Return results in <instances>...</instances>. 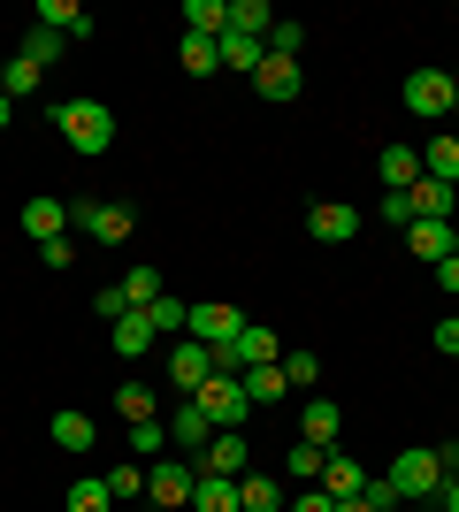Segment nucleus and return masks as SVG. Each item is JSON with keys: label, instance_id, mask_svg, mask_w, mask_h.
<instances>
[{"label": "nucleus", "instance_id": "nucleus-51", "mask_svg": "<svg viewBox=\"0 0 459 512\" xmlns=\"http://www.w3.org/2000/svg\"><path fill=\"white\" fill-rule=\"evenodd\" d=\"M452 253H459V222H452Z\"/></svg>", "mask_w": 459, "mask_h": 512}, {"label": "nucleus", "instance_id": "nucleus-49", "mask_svg": "<svg viewBox=\"0 0 459 512\" xmlns=\"http://www.w3.org/2000/svg\"><path fill=\"white\" fill-rule=\"evenodd\" d=\"M337 512H375V505H368V497H345V505H337Z\"/></svg>", "mask_w": 459, "mask_h": 512}, {"label": "nucleus", "instance_id": "nucleus-3", "mask_svg": "<svg viewBox=\"0 0 459 512\" xmlns=\"http://www.w3.org/2000/svg\"><path fill=\"white\" fill-rule=\"evenodd\" d=\"M69 222H77L92 245H123V237L138 230V214H131V207H115V199H77V207H69Z\"/></svg>", "mask_w": 459, "mask_h": 512}, {"label": "nucleus", "instance_id": "nucleus-20", "mask_svg": "<svg viewBox=\"0 0 459 512\" xmlns=\"http://www.w3.org/2000/svg\"><path fill=\"white\" fill-rule=\"evenodd\" d=\"M62 222H69L62 199H31V207H23V237H39V245H54V237H62Z\"/></svg>", "mask_w": 459, "mask_h": 512}, {"label": "nucleus", "instance_id": "nucleus-34", "mask_svg": "<svg viewBox=\"0 0 459 512\" xmlns=\"http://www.w3.org/2000/svg\"><path fill=\"white\" fill-rule=\"evenodd\" d=\"M16 54H23V62H39V69H46V62H54V54H62V31H46V23H31Z\"/></svg>", "mask_w": 459, "mask_h": 512}, {"label": "nucleus", "instance_id": "nucleus-5", "mask_svg": "<svg viewBox=\"0 0 459 512\" xmlns=\"http://www.w3.org/2000/svg\"><path fill=\"white\" fill-rule=\"evenodd\" d=\"M184 337H192V344H207V352H230V344L245 337V314H238V306H215V299H207V306H192Z\"/></svg>", "mask_w": 459, "mask_h": 512}, {"label": "nucleus", "instance_id": "nucleus-23", "mask_svg": "<svg viewBox=\"0 0 459 512\" xmlns=\"http://www.w3.org/2000/svg\"><path fill=\"white\" fill-rule=\"evenodd\" d=\"M238 383H245V398H253V406H276V398H291V383H284V360H276V367H245Z\"/></svg>", "mask_w": 459, "mask_h": 512}, {"label": "nucleus", "instance_id": "nucleus-16", "mask_svg": "<svg viewBox=\"0 0 459 512\" xmlns=\"http://www.w3.org/2000/svg\"><path fill=\"white\" fill-rule=\"evenodd\" d=\"M207 436H215V421L184 398V406H169V444H184V451H207Z\"/></svg>", "mask_w": 459, "mask_h": 512}, {"label": "nucleus", "instance_id": "nucleus-24", "mask_svg": "<svg viewBox=\"0 0 459 512\" xmlns=\"http://www.w3.org/2000/svg\"><path fill=\"white\" fill-rule=\"evenodd\" d=\"M39 23H46V31H62V39H85V31H92V16L77 8V0H39Z\"/></svg>", "mask_w": 459, "mask_h": 512}, {"label": "nucleus", "instance_id": "nucleus-30", "mask_svg": "<svg viewBox=\"0 0 459 512\" xmlns=\"http://www.w3.org/2000/svg\"><path fill=\"white\" fill-rule=\"evenodd\" d=\"M62 505H69V512H108L115 497H108V482H100V474H85V482H69Z\"/></svg>", "mask_w": 459, "mask_h": 512}, {"label": "nucleus", "instance_id": "nucleus-43", "mask_svg": "<svg viewBox=\"0 0 459 512\" xmlns=\"http://www.w3.org/2000/svg\"><path fill=\"white\" fill-rule=\"evenodd\" d=\"M383 222H398V230H406V222H414V199H406V192H383Z\"/></svg>", "mask_w": 459, "mask_h": 512}, {"label": "nucleus", "instance_id": "nucleus-12", "mask_svg": "<svg viewBox=\"0 0 459 512\" xmlns=\"http://www.w3.org/2000/svg\"><path fill=\"white\" fill-rule=\"evenodd\" d=\"M322 490L345 505V497H368V467L352 459V451H329V467H322Z\"/></svg>", "mask_w": 459, "mask_h": 512}, {"label": "nucleus", "instance_id": "nucleus-29", "mask_svg": "<svg viewBox=\"0 0 459 512\" xmlns=\"http://www.w3.org/2000/svg\"><path fill=\"white\" fill-rule=\"evenodd\" d=\"M322 467H329V444H306L299 436V444H291V482L306 490V482H322Z\"/></svg>", "mask_w": 459, "mask_h": 512}, {"label": "nucleus", "instance_id": "nucleus-32", "mask_svg": "<svg viewBox=\"0 0 459 512\" xmlns=\"http://www.w3.org/2000/svg\"><path fill=\"white\" fill-rule=\"evenodd\" d=\"M131 451L138 459H169V421H131Z\"/></svg>", "mask_w": 459, "mask_h": 512}, {"label": "nucleus", "instance_id": "nucleus-25", "mask_svg": "<svg viewBox=\"0 0 459 512\" xmlns=\"http://www.w3.org/2000/svg\"><path fill=\"white\" fill-rule=\"evenodd\" d=\"M192 512H245V505H238V482H222V474H199Z\"/></svg>", "mask_w": 459, "mask_h": 512}, {"label": "nucleus", "instance_id": "nucleus-27", "mask_svg": "<svg viewBox=\"0 0 459 512\" xmlns=\"http://www.w3.org/2000/svg\"><path fill=\"white\" fill-rule=\"evenodd\" d=\"M230 31H245V39H268V31H276V8H268V0H230Z\"/></svg>", "mask_w": 459, "mask_h": 512}, {"label": "nucleus", "instance_id": "nucleus-37", "mask_svg": "<svg viewBox=\"0 0 459 512\" xmlns=\"http://www.w3.org/2000/svg\"><path fill=\"white\" fill-rule=\"evenodd\" d=\"M146 321H153V329H169V337H176V329L192 321V306H184V299H169V291H161V299L146 306Z\"/></svg>", "mask_w": 459, "mask_h": 512}, {"label": "nucleus", "instance_id": "nucleus-40", "mask_svg": "<svg viewBox=\"0 0 459 512\" xmlns=\"http://www.w3.org/2000/svg\"><path fill=\"white\" fill-rule=\"evenodd\" d=\"M92 314H100V321H108V329H115V321L131 314V291H123V283H108V291L92 299Z\"/></svg>", "mask_w": 459, "mask_h": 512}, {"label": "nucleus", "instance_id": "nucleus-19", "mask_svg": "<svg viewBox=\"0 0 459 512\" xmlns=\"http://www.w3.org/2000/svg\"><path fill=\"white\" fill-rule=\"evenodd\" d=\"M238 505L245 512H284L291 490H284V482H268V474H238Z\"/></svg>", "mask_w": 459, "mask_h": 512}, {"label": "nucleus", "instance_id": "nucleus-35", "mask_svg": "<svg viewBox=\"0 0 459 512\" xmlns=\"http://www.w3.org/2000/svg\"><path fill=\"white\" fill-rule=\"evenodd\" d=\"M115 413H123V421H161V413H153V390H146V383H123V390H115Z\"/></svg>", "mask_w": 459, "mask_h": 512}, {"label": "nucleus", "instance_id": "nucleus-6", "mask_svg": "<svg viewBox=\"0 0 459 512\" xmlns=\"http://www.w3.org/2000/svg\"><path fill=\"white\" fill-rule=\"evenodd\" d=\"M391 490H398V497H414V505H421V497H437V490H444V459H437V451H398Z\"/></svg>", "mask_w": 459, "mask_h": 512}, {"label": "nucleus", "instance_id": "nucleus-47", "mask_svg": "<svg viewBox=\"0 0 459 512\" xmlns=\"http://www.w3.org/2000/svg\"><path fill=\"white\" fill-rule=\"evenodd\" d=\"M437 459H444V474H452V482H459V444H444Z\"/></svg>", "mask_w": 459, "mask_h": 512}, {"label": "nucleus", "instance_id": "nucleus-1", "mask_svg": "<svg viewBox=\"0 0 459 512\" xmlns=\"http://www.w3.org/2000/svg\"><path fill=\"white\" fill-rule=\"evenodd\" d=\"M54 130H62L77 153H108L115 146V115L100 100H62V107H54Z\"/></svg>", "mask_w": 459, "mask_h": 512}, {"label": "nucleus", "instance_id": "nucleus-4", "mask_svg": "<svg viewBox=\"0 0 459 512\" xmlns=\"http://www.w3.org/2000/svg\"><path fill=\"white\" fill-rule=\"evenodd\" d=\"M199 474H222V482H238V474H253V444H245V428H215L207 436V451H192Z\"/></svg>", "mask_w": 459, "mask_h": 512}, {"label": "nucleus", "instance_id": "nucleus-2", "mask_svg": "<svg viewBox=\"0 0 459 512\" xmlns=\"http://www.w3.org/2000/svg\"><path fill=\"white\" fill-rule=\"evenodd\" d=\"M192 406L207 413V421H215V428H245V413H253V398H245V383H238V375H222V367H215V375H207V383L192 390Z\"/></svg>", "mask_w": 459, "mask_h": 512}, {"label": "nucleus", "instance_id": "nucleus-44", "mask_svg": "<svg viewBox=\"0 0 459 512\" xmlns=\"http://www.w3.org/2000/svg\"><path fill=\"white\" fill-rule=\"evenodd\" d=\"M437 352H444V360H459V314L437 321Z\"/></svg>", "mask_w": 459, "mask_h": 512}, {"label": "nucleus", "instance_id": "nucleus-48", "mask_svg": "<svg viewBox=\"0 0 459 512\" xmlns=\"http://www.w3.org/2000/svg\"><path fill=\"white\" fill-rule=\"evenodd\" d=\"M8 123H16V100H8V92H0V130H8Z\"/></svg>", "mask_w": 459, "mask_h": 512}, {"label": "nucleus", "instance_id": "nucleus-21", "mask_svg": "<svg viewBox=\"0 0 459 512\" xmlns=\"http://www.w3.org/2000/svg\"><path fill=\"white\" fill-rule=\"evenodd\" d=\"M299 428H306V444H329V451H337V436H345V413L329 406V398H314V406L299 413Z\"/></svg>", "mask_w": 459, "mask_h": 512}, {"label": "nucleus", "instance_id": "nucleus-18", "mask_svg": "<svg viewBox=\"0 0 459 512\" xmlns=\"http://www.w3.org/2000/svg\"><path fill=\"white\" fill-rule=\"evenodd\" d=\"M406 245H414V260H452V222H406Z\"/></svg>", "mask_w": 459, "mask_h": 512}, {"label": "nucleus", "instance_id": "nucleus-15", "mask_svg": "<svg viewBox=\"0 0 459 512\" xmlns=\"http://www.w3.org/2000/svg\"><path fill=\"white\" fill-rule=\"evenodd\" d=\"M153 337H161V329H153V321H146V306H131V314H123V321H115V329H108V344H115V352H123V360H138V352H153Z\"/></svg>", "mask_w": 459, "mask_h": 512}, {"label": "nucleus", "instance_id": "nucleus-14", "mask_svg": "<svg viewBox=\"0 0 459 512\" xmlns=\"http://www.w3.org/2000/svg\"><path fill=\"white\" fill-rule=\"evenodd\" d=\"M406 199H414V222H452V214H459V192H452V184H437V176H421Z\"/></svg>", "mask_w": 459, "mask_h": 512}, {"label": "nucleus", "instance_id": "nucleus-11", "mask_svg": "<svg viewBox=\"0 0 459 512\" xmlns=\"http://www.w3.org/2000/svg\"><path fill=\"white\" fill-rule=\"evenodd\" d=\"M375 176H383V192H414L421 184V146H383L375 153Z\"/></svg>", "mask_w": 459, "mask_h": 512}, {"label": "nucleus", "instance_id": "nucleus-8", "mask_svg": "<svg viewBox=\"0 0 459 512\" xmlns=\"http://www.w3.org/2000/svg\"><path fill=\"white\" fill-rule=\"evenodd\" d=\"M406 107H414L421 123L452 115V77H444V69H414V77H406Z\"/></svg>", "mask_w": 459, "mask_h": 512}, {"label": "nucleus", "instance_id": "nucleus-31", "mask_svg": "<svg viewBox=\"0 0 459 512\" xmlns=\"http://www.w3.org/2000/svg\"><path fill=\"white\" fill-rule=\"evenodd\" d=\"M92 436H100V428H92L85 413H54V444L62 451H92Z\"/></svg>", "mask_w": 459, "mask_h": 512}, {"label": "nucleus", "instance_id": "nucleus-50", "mask_svg": "<svg viewBox=\"0 0 459 512\" xmlns=\"http://www.w3.org/2000/svg\"><path fill=\"white\" fill-rule=\"evenodd\" d=\"M452 115H459V77H452Z\"/></svg>", "mask_w": 459, "mask_h": 512}, {"label": "nucleus", "instance_id": "nucleus-42", "mask_svg": "<svg viewBox=\"0 0 459 512\" xmlns=\"http://www.w3.org/2000/svg\"><path fill=\"white\" fill-rule=\"evenodd\" d=\"M291 512H337V497L322 482H306V490H291Z\"/></svg>", "mask_w": 459, "mask_h": 512}, {"label": "nucleus", "instance_id": "nucleus-10", "mask_svg": "<svg viewBox=\"0 0 459 512\" xmlns=\"http://www.w3.org/2000/svg\"><path fill=\"white\" fill-rule=\"evenodd\" d=\"M207 375H215V352H207V344H192V337H184V344H169V383L184 390V398H192V390L207 383Z\"/></svg>", "mask_w": 459, "mask_h": 512}, {"label": "nucleus", "instance_id": "nucleus-7", "mask_svg": "<svg viewBox=\"0 0 459 512\" xmlns=\"http://www.w3.org/2000/svg\"><path fill=\"white\" fill-rule=\"evenodd\" d=\"M192 490H199V467H192V459H161V467L146 474V497L161 512H184V505H192Z\"/></svg>", "mask_w": 459, "mask_h": 512}, {"label": "nucleus", "instance_id": "nucleus-41", "mask_svg": "<svg viewBox=\"0 0 459 512\" xmlns=\"http://www.w3.org/2000/svg\"><path fill=\"white\" fill-rule=\"evenodd\" d=\"M284 383L314 390V383H322V360H314V352H291V360H284Z\"/></svg>", "mask_w": 459, "mask_h": 512}, {"label": "nucleus", "instance_id": "nucleus-45", "mask_svg": "<svg viewBox=\"0 0 459 512\" xmlns=\"http://www.w3.org/2000/svg\"><path fill=\"white\" fill-rule=\"evenodd\" d=\"M437 283H444V291L459 299V253H452V260H437Z\"/></svg>", "mask_w": 459, "mask_h": 512}, {"label": "nucleus", "instance_id": "nucleus-22", "mask_svg": "<svg viewBox=\"0 0 459 512\" xmlns=\"http://www.w3.org/2000/svg\"><path fill=\"white\" fill-rule=\"evenodd\" d=\"M184 31L222 39V31H230V0H184Z\"/></svg>", "mask_w": 459, "mask_h": 512}, {"label": "nucleus", "instance_id": "nucleus-33", "mask_svg": "<svg viewBox=\"0 0 459 512\" xmlns=\"http://www.w3.org/2000/svg\"><path fill=\"white\" fill-rule=\"evenodd\" d=\"M184 69H192V77L222 69V39H199V31H184Z\"/></svg>", "mask_w": 459, "mask_h": 512}, {"label": "nucleus", "instance_id": "nucleus-46", "mask_svg": "<svg viewBox=\"0 0 459 512\" xmlns=\"http://www.w3.org/2000/svg\"><path fill=\"white\" fill-rule=\"evenodd\" d=\"M437 505H444V512H459V482H452V474H444V490H437Z\"/></svg>", "mask_w": 459, "mask_h": 512}, {"label": "nucleus", "instance_id": "nucleus-39", "mask_svg": "<svg viewBox=\"0 0 459 512\" xmlns=\"http://www.w3.org/2000/svg\"><path fill=\"white\" fill-rule=\"evenodd\" d=\"M123 291H131V306H153V299H161V268H131Z\"/></svg>", "mask_w": 459, "mask_h": 512}, {"label": "nucleus", "instance_id": "nucleus-17", "mask_svg": "<svg viewBox=\"0 0 459 512\" xmlns=\"http://www.w3.org/2000/svg\"><path fill=\"white\" fill-rule=\"evenodd\" d=\"M268 62V39H245V31H222V69L230 77H253Z\"/></svg>", "mask_w": 459, "mask_h": 512}, {"label": "nucleus", "instance_id": "nucleus-13", "mask_svg": "<svg viewBox=\"0 0 459 512\" xmlns=\"http://www.w3.org/2000/svg\"><path fill=\"white\" fill-rule=\"evenodd\" d=\"M253 92H261V100H299V62H284V54H268L261 69H253Z\"/></svg>", "mask_w": 459, "mask_h": 512}, {"label": "nucleus", "instance_id": "nucleus-36", "mask_svg": "<svg viewBox=\"0 0 459 512\" xmlns=\"http://www.w3.org/2000/svg\"><path fill=\"white\" fill-rule=\"evenodd\" d=\"M108 497H115V505H123V497H146V467H138V459L108 467Z\"/></svg>", "mask_w": 459, "mask_h": 512}, {"label": "nucleus", "instance_id": "nucleus-38", "mask_svg": "<svg viewBox=\"0 0 459 512\" xmlns=\"http://www.w3.org/2000/svg\"><path fill=\"white\" fill-rule=\"evenodd\" d=\"M299 46H306V23H284V16H276V31H268V54L299 62Z\"/></svg>", "mask_w": 459, "mask_h": 512}, {"label": "nucleus", "instance_id": "nucleus-26", "mask_svg": "<svg viewBox=\"0 0 459 512\" xmlns=\"http://www.w3.org/2000/svg\"><path fill=\"white\" fill-rule=\"evenodd\" d=\"M421 176L459 184V138H429V146H421Z\"/></svg>", "mask_w": 459, "mask_h": 512}, {"label": "nucleus", "instance_id": "nucleus-9", "mask_svg": "<svg viewBox=\"0 0 459 512\" xmlns=\"http://www.w3.org/2000/svg\"><path fill=\"white\" fill-rule=\"evenodd\" d=\"M306 230L322 237V245H352V230H360V207H345V199H314V207H306Z\"/></svg>", "mask_w": 459, "mask_h": 512}, {"label": "nucleus", "instance_id": "nucleus-28", "mask_svg": "<svg viewBox=\"0 0 459 512\" xmlns=\"http://www.w3.org/2000/svg\"><path fill=\"white\" fill-rule=\"evenodd\" d=\"M0 92H8V100H31V92H46V69H39V62H23V54H16V62L0 69Z\"/></svg>", "mask_w": 459, "mask_h": 512}]
</instances>
